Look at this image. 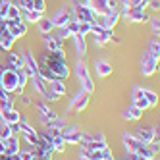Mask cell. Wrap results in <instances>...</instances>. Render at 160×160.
<instances>
[{
    "label": "cell",
    "mask_w": 160,
    "mask_h": 160,
    "mask_svg": "<svg viewBox=\"0 0 160 160\" xmlns=\"http://www.w3.org/2000/svg\"><path fill=\"white\" fill-rule=\"evenodd\" d=\"M41 64L47 68V70H50V73L56 77V79H64L70 77V68L66 66V52L60 50V52H47L42 56Z\"/></svg>",
    "instance_id": "6da1fadb"
},
{
    "label": "cell",
    "mask_w": 160,
    "mask_h": 160,
    "mask_svg": "<svg viewBox=\"0 0 160 160\" xmlns=\"http://www.w3.org/2000/svg\"><path fill=\"white\" fill-rule=\"evenodd\" d=\"M123 145H125V148L131 152V154H137V156H143V158H147V160H152L154 158V151L148 145H145V143H141L139 139H135L133 135H129V133H125L123 135Z\"/></svg>",
    "instance_id": "7a4b0ae2"
},
{
    "label": "cell",
    "mask_w": 160,
    "mask_h": 160,
    "mask_svg": "<svg viewBox=\"0 0 160 160\" xmlns=\"http://www.w3.org/2000/svg\"><path fill=\"white\" fill-rule=\"evenodd\" d=\"M0 87H2L6 93H14L18 87V70L12 68H4L0 72Z\"/></svg>",
    "instance_id": "3957f363"
},
{
    "label": "cell",
    "mask_w": 160,
    "mask_h": 160,
    "mask_svg": "<svg viewBox=\"0 0 160 160\" xmlns=\"http://www.w3.org/2000/svg\"><path fill=\"white\" fill-rule=\"evenodd\" d=\"M77 77H79V81H81V87L85 93H93L95 91V83H93V79H91L89 75V70H87V66L83 62H77Z\"/></svg>",
    "instance_id": "277c9868"
},
{
    "label": "cell",
    "mask_w": 160,
    "mask_h": 160,
    "mask_svg": "<svg viewBox=\"0 0 160 160\" xmlns=\"http://www.w3.org/2000/svg\"><path fill=\"white\" fill-rule=\"evenodd\" d=\"M75 12H77V21H85V23H97V19L100 18L97 10H91L83 4H75Z\"/></svg>",
    "instance_id": "5b68a950"
},
{
    "label": "cell",
    "mask_w": 160,
    "mask_h": 160,
    "mask_svg": "<svg viewBox=\"0 0 160 160\" xmlns=\"http://www.w3.org/2000/svg\"><path fill=\"white\" fill-rule=\"evenodd\" d=\"M4 23H6V31L14 39H19V37H23L27 33V27H25V23L21 19H4Z\"/></svg>",
    "instance_id": "8992f818"
},
{
    "label": "cell",
    "mask_w": 160,
    "mask_h": 160,
    "mask_svg": "<svg viewBox=\"0 0 160 160\" xmlns=\"http://www.w3.org/2000/svg\"><path fill=\"white\" fill-rule=\"evenodd\" d=\"M19 131L21 133H23V137H25V139H27V143H31V145H39V141H41V137H39V133L35 131V129H33L31 128V125L27 123V120L25 118H19Z\"/></svg>",
    "instance_id": "52a82bcc"
},
{
    "label": "cell",
    "mask_w": 160,
    "mask_h": 160,
    "mask_svg": "<svg viewBox=\"0 0 160 160\" xmlns=\"http://www.w3.org/2000/svg\"><path fill=\"white\" fill-rule=\"evenodd\" d=\"M156 70H158V60L147 52V54L143 56V62H141V73H143L145 77H148V75L156 73Z\"/></svg>",
    "instance_id": "ba28073f"
},
{
    "label": "cell",
    "mask_w": 160,
    "mask_h": 160,
    "mask_svg": "<svg viewBox=\"0 0 160 160\" xmlns=\"http://www.w3.org/2000/svg\"><path fill=\"white\" fill-rule=\"evenodd\" d=\"M133 137H135V139H139L141 143L148 145L151 141H154L156 137H158V131L154 128H137L135 133H133Z\"/></svg>",
    "instance_id": "9c48e42d"
},
{
    "label": "cell",
    "mask_w": 160,
    "mask_h": 160,
    "mask_svg": "<svg viewBox=\"0 0 160 160\" xmlns=\"http://www.w3.org/2000/svg\"><path fill=\"white\" fill-rule=\"evenodd\" d=\"M118 19H120V14L114 10V12H110V14H104V16H100L98 19H97V23L100 25V27H104V29H108V31H112L114 29V25L118 23Z\"/></svg>",
    "instance_id": "30bf717a"
},
{
    "label": "cell",
    "mask_w": 160,
    "mask_h": 160,
    "mask_svg": "<svg viewBox=\"0 0 160 160\" xmlns=\"http://www.w3.org/2000/svg\"><path fill=\"white\" fill-rule=\"evenodd\" d=\"M133 106H137V108H139V110H147L148 106H151V104H148V100H147V97L143 95V89H139V87H135L133 89Z\"/></svg>",
    "instance_id": "8fae6325"
},
{
    "label": "cell",
    "mask_w": 160,
    "mask_h": 160,
    "mask_svg": "<svg viewBox=\"0 0 160 160\" xmlns=\"http://www.w3.org/2000/svg\"><path fill=\"white\" fill-rule=\"evenodd\" d=\"M87 104H89V93H85V91L81 89V91L75 95V98H73V102H72V108H75L77 112H81V110L87 108Z\"/></svg>",
    "instance_id": "7c38bea8"
},
{
    "label": "cell",
    "mask_w": 160,
    "mask_h": 160,
    "mask_svg": "<svg viewBox=\"0 0 160 160\" xmlns=\"http://www.w3.org/2000/svg\"><path fill=\"white\" fill-rule=\"evenodd\" d=\"M70 21H72V12H70V10H60V12L52 18L54 27H66Z\"/></svg>",
    "instance_id": "4fadbf2b"
},
{
    "label": "cell",
    "mask_w": 160,
    "mask_h": 160,
    "mask_svg": "<svg viewBox=\"0 0 160 160\" xmlns=\"http://www.w3.org/2000/svg\"><path fill=\"white\" fill-rule=\"evenodd\" d=\"M62 139H64V143H73V145H77V143H81L83 133L79 131V129H75V128H72V129H68V131H62Z\"/></svg>",
    "instance_id": "5bb4252c"
},
{
    "label": "cell",
    "mask_w": 160,
    "mask_h": 160,
    "mask_svg": "<svg viewBox=\"0 0 160 160\" xmlns=\"http://www.w3.org/2000/svg\"><path fill=\"white\" fill-rule=\"evenodd\" d=\"M19 112L14 110V108H10V110H0V120H2V123H18L19 122Z\"/></svg>",
    "instance_id": "9a60e30c"
},
{
    "label": "cell",
    "mask_w": 160,
    "mask_h": 160,
    "mask_svg": "<svg viewBox=\"0 0 160 160\" xmlns=\"http://www.w3.org/2000/svg\"><path fill=\"white\" fill-rule=\"evenodd\" d=\"M128 18L131 23H141V21H148V18L145 16V8H131L128 12Z\"/></svg>",
    "instance_id": "2e32d148"
},
{
    "label": "cell",
    "mask_w": 160,
    "mask_h": 160,
    "mask_svg": "<svg viewBox=\"0 0 160 160\" xmlns=\"http://www.w3.org/2000/svg\"><path fill=\"white\" fill-rule=\"evenodd\" d=\"M18 152H19V141H18L16 135H12L10 139H6V151L2 156H14Z\"/></svg>",
    "instance_id": "e0dca14e"
},
{
    "label": "cell",
    "mask_w": 160,
    "mask_h": 160,
    "mask_svg": "<svg viewBox=\"0 0 160 160\" xmlns=\"http://www.w3.org/2000/svg\"><path fill=\"white\" fill-rule=\"evenodd\" d=\"M8 68H12V70H23V68H25V62H23V58H21V56L10 52V54H8Z\"/></svg>",
    "instance_id": "ac0fdd59"
},
{
    "label": "cell",
    "mask_w": 160,
    "mask_h": 160,
    "mask_svg": "<svg viewBox=\"0 0 160 160\" xmlns=\"http://www.w3.org/2000/svg\"><path fill=\"white\" fill-rule=\"evenodd\" d=\"M73 41H75V52L77 56H85L87 54V44H85V37L83 35H77V33H73Z\"/></svg>",
    "instance_id": "d6986e66"
},
{
    "label": "cell",
    "mask_w": 160,
    "mask_h": 160,
    "mask_svg": "<svg viewBox=\"0 0 160 160\" xmlns=\"http://www.w3.org/2000/svg\"><path fill=\"white\" fill-rule=\"evenodd\" d=\"M95 70H97V75H98V77H106V75L112 73V66H110V62H106V60H98L97 66H95Z\"/></svg>",
    "instance_id": "ffe728a7"
},
{
    "label": "cell",
    "mask_w": 160,
    "mask_h": 160,
    "mask_svg": "<svg viewBox=\"0 0 160 160\" xmlns=\"http://www.w3.org/2000/svg\"><path fill=\"white\" fill-rule=\"evenodd\" d=\"M44 48H47V52H60V50H64L60 47V41L58 39L47 37V35H44Z\"/></svg>",
    "instance_id": "44dd1931"
},
{
    "label": "cell",
    "mask_w": 160,
    "mask_h": 160,
    "mask_svg": "<svg viewBox=\"0 0 160 160\" xmlns=\"http://www.w3.org/2000/svg\"><path fill=\"white\" fill-rule=\"evenodd\" d=\"M122 116H123L125 120H141L143 110H139L137 106H129V108H125V110H123Z\"/></svg>",
    "instance_id": "7402d4cb"
},
{
    "label": "cell",
    "mask_w": 160,
    "mask_h": 160,
    "mask_svg": "<svg viewBox=\"0 0 160 160\" xmlns=\"http://www.w3.org/2000/svg\"><path fill=\"white\" fill-rule=\"evenodd\" d=\"M37 25H39V31L42 33V35H47V33L54 31V23H52V19H48V18H41L37 21Z\"/></svg>",
    "instance_id": "603a6c76"
},
{
    "label": "cell",
    "mask_w": 160,
    "mask_h": 160,
    "mask_svg": "<svg viewBox=\"0 0 160 160\" xmlns=\"http://www.w3.org/2000/svg\"><path fill=\"white\" fill-rule=\"evenodd\" d=\"M14 42H16V39L12 37V35H10V33L6 31L4 33V35L2 37H0V48H2V50H12V47H14Z\"/></svg>",
    "instance_id": "cb8c5ba5"
},
{
    "label": "cell",
    "mask_w": 160,
    "mask_h": 160,
    "mask_svg": "<svg viewBox=\"0 0 160 160\" xmlns=\"http://www.w3.org/2000/svg\"><path fill=\"white\" fill-rule=\"evenodd\" d=\"M50 91H52V93H56L58 97L66 95V85H64V81H62V79H52V81H50Z\"/></svg>",
    "instance_id": "d4e9b609"
},
{
    "label": "cell",
    "mask_w": 160,
    "mask_h": 160,
    "mask_svg": "<svg viewBox=\"0 0 160 160\" xmlns=\"http://www.w3.org/2000/svg\"><path fill=\"white\" fill-rule=\"evenodd\" d=\"M39 112L42 114L44 122H50V120H56V118H58V116H56V112H54V110H50L47 104H44V102H41V104H39Z\"/></svg>",
    "instance_id": "484cf974"
},
{
    "label": "cell",
    "mask_w": 160,
    "mask_h": 160,
    "mask_svg": "<svg viewBox=\"0 0 160 160\" xmlns=\"http://www.w3.org/2000/svg\"><path fill=\"white\" fill-rule=\"evenodd\" d=\"M6 19H21V8L16 4H8L6 10Z\"/></svg>",
    "instance_id": "4316f807"
},
{
    "label": "cell",
    "mask_w": 160,
    "mask_h": 160,
    "mask_svg": "<svg viewBox=\"0 0 160 160\" xmlns=\"http://www.w3.org/2000/svg\"><path fill=\"white\" fill-rule=\"evenodd\" d=\"M64 148H66V143H64V139H62V135L52 137V151H56V152H64Z\"/></svg>",
    "instance_id": "83f0119b"
},
{
    "label": "cell",
    "mask_w": 160,
    "mask_h": 160,
    "mask_svg": "<svg viewBox=\"0 0 160 160\" xmlns=\"http://www.w3.org/2000/svg\"><path fill=\"white\" fill-rule=\"evenodd\" d=\"M21 14H25V19H27V21H33V23H37V21L41 19V12H37V10H31V12H27V10H21Z\"/></svg>",
    "instance_id": "f1b7e54d"
},
{
    "label": "cell",
    "mask_w": 160,
    "mask_h": 160,
    "mask_svg": "<svg viewBox=\"0 0 160 160\" xmlns=\"http://www.w3.org/2000/svg\"><path fill=\"white\" fill-rule=\"evenodd\" d=\"M77 35H87V33H91V23H85V21H77Z\"/></svg>",
    "instance_id": "f546056e"
},
{
    "label": "cell",
    "mask_w": 160,
    "mask_h": 160,
    "mask_svg": "<svg viewBox=\"0 0 160 160\" xmlns=\"http://www.w3.org/2000/svg\"><path fill=\"white\" fill-rule=\"evenodd\" d=\"M14 133H12V128H10L8 123H2V128H0V139L2 141H6V139H10Z\"/></svg>",
    "instance_id": "4dcf8cb0"
},
{
    "label": "cell",
    "mask_w": 160,
    "mask_h": 160,
    "mask_svg": "<svg viewBox=\"0 0 160 160\" xmlns=\"http://www.w3.org/2000/svg\"><path fill=\"white\" fill-rule=\"evenodd\" d=\"M148 54L154 56V58L158 60V56H160V44H158V39H156V41H152L151 44H148Z\"/></svg>",
    "instance_id": "1f68e13d"
},
{
    "label": "cell",
    "mask_w": 160,
    "mask_h": 160,
    "mask_svg": "<svg viewBox=\"0 0 160 160\" xmlns=\"http://www.w3.org/2000/svg\"><path fill=\"white\" fill-rule=\"evenodd\" d=\"M143 95L147 97V100H148V104H151V106H154L156 102H158V95H156V93H152V91L143 89Z\"/></svg>",
    "instance_id": "d6a6232c"
},
{
    "label": "cell",
    "mask_w": 160,
    "mask_h": 160,
    "mask_svg": "<svg viewBox=\"0 0 160 160\" xmlns=\"http://www.w3.org/2000/svg\"><path fill=\"white\" fill-rule=\"evenodd\" d=\"M68 37H72V31L68 29V27H58V37H56V39L62 42V41H64V39H68Z\"/></svg>",
    "instance_id": "836d02e7"
},
{
    "label": "cell",
    "mask_w": 160,
    "mask_h": 160,
    "mask_svg": "<svg viewBox=\"0 0 160 160\" xmlns=\"http://www.w3.org/2000/svg\"><path fill=\"white\" fill-rule=\"evenodd\" d=\"M19 158L21 160H39V154L37 152H31V151H23L19 154Z\"/></svg>",
    "instance_id": "e575fe53"
},
{
    "label": "cell",
    "mask_w": 160,
    "mask_h": 160,
    "mask_svg": "<svg viewBox=\"0 0 160 160\" xmlns=\"http://www.w3.org/2000/svg\"><path fill=\"white\" fill-rule=\"evenodd\" d=\"M10 108H14L12 104V98L6 97V98H0V110H10Z\"/></svg>",
    "instance_id": "d590c367"
},
{
    "label": "cell",
    "mask_w": 160,
    "mask_h": 160,
    "mask_svg": "<svg viewBox=\"0 0 160 160\" xmlns=\"http://www.w3.org/2000/svg\"><path fill=\"white\" fill-rule=\"evenodd\" d=\"M25 83H27V73L23 70H18V85L19 87H25Z\"/></svg>",
    "instance_id": "8d00e7d4"
},
{
    "label": "cell",
    "mask_w": 160,
    "mask_h": 160,
    "mask_svg": "<svg viewBox=\"0 0 160 160\" xmlns=\"http://www.w3.org/2000/svg\"><path fill=\"white\" fill-rule=\"evenodd\" d=\"M18 4H19L21 10H27V12L33 10V0H18Z\"/></svg>",
    "instance_id": "74e56055"
},
{
    "label": "cell",
    "mask_w": 160,
    "mask_h": 160,
    "mask_svg": "<svg viewBox=\"0 0 160 160\" xmlns=\"http://www.w3.org/2000/svg\"><path fill=\"white\" fill-rule=\"evenodd\" d=\"M44 8H47V4H44V0H33V10H37V12H44Z\"/></svg>",
    "instance_id": "f35d334b"
},
{
    "label": "cell",
    "mask_w": 160,
    "mask_h": 160,
    "mask_svg": "<svg viewBox=\"0 0 160 160\" xmlns=\"http://www.w3.org/2000/svg\"><path fill=\"white\" fill-rule=\"evenodd\" d=\"M8 0H2V2H0V21H4L6 19V10H8Z\"/></svg>",
    "instance_id": "ab89813d"
},
{
    "label": "cell",
    "mask_w": 160,
    "mask_h": 160,
    "mask_svg": "<svg viewBox=\"0 0 160 160\" xmlns=\"http://www.w3.org/2000/svg\"><path fill=\"white\" fill-rule=\"evenodd\" d=\"M151 25H152V33H154V35H156V39H158V29H160L158 18H152V19H151Z\"/></svg>",
    "instance_id": "60d3db41"
},
{
    "label": "cell",
    "mask_w": 160,
    "mask_h": 160,
    "mask_svg": "<svg viewBox=\"0 0 160 160\" xmlns=\"http://www.w3.org/2000/svg\"><path fill=\"white\" fill-rule=\"evenodd\" d=\"M148 4H151V8L154 10V12H158V8H160V2H158V0H148Z\"/></svg>",
    "instance_id": "b9f144b4"
},
{
    "label": "cell",
    "mask_w": 160,
    "mask_h": 160,
    "mask_svg": "<svg viewBox=\"0 0 160 160\" xmlns=\"http://www.w3.org/2000/svg\"><path fill=\"white\" fill-rule=\"evenodd\" d=\"M4 151H6V141L0 139V154H4Z\"/></svg>",
    "instance_id": "7bdbcfd3"
},
{
    "label": "cell",
    "mask_w": 160,
    "mask_h": 160,
    "mask_svg": "<svg viewBox=\"0 0 160 160\" xmlns=\"http://www.w3.org/2000/svg\"><path fill=\"white\" fill-rule=\"evenodd\" d=\"M14 93H18V95H23V87H19V85H18V87H16V91H14Z\"/></svg>",
    "instance_id": "ee69618b"
},
{
    "label": "cell",
    "mask_w": 160,
    "mask_h": 160,
    "mask_svg": "<svg viewBox=\"0 0 160 160\" xmlns=\"http://www.w3.org/2000/svg\"><path fill=\"white\" fill-rule=\"evenodd\" d=\"M6 97H8V93H6L2 87H0V98H6Z\"/></svg>",
    "instance_id": "f6af8a7d"
},
{
    "label": "cell",
    "mask_w": 160,
    "mask_h": 160,
    "mask_svg": "<svg viewBox=\"0 0 160 160\" xmlns=\"http://www.w3.org/2000/svg\"><path fill=\"white\" fill-rule=\"evenodd\" d=\"M0 160H10L8 156H2V154H0Z\"/></svg>",
    "instance_id": "bcb514c9"
},
{
    "label": "cell",
    "mask_w": 160,
    "mask_h": 160,
    "mask_svg": "<svg viewBox=\"0 0 160 160\" xmlns=\"http://www.w3.org/2000/svg\"><path fill=\"white\" fill-rule=\"evenodd\" d=\"M0 2H2V0H0Z\"/></svg>",
    "instance_id": "7dc6e473"
},
{
    "label": "cell",
    "mask_w": 160,
    "mask_h": 160,
    "mask_svg": "<svg viewBox=\"0 0 160 160\" xmlns=\"http://www.w3.org/2000/svg\"><path fill=\"white\" fill-rule=\"evenodd\" d=\"M81 160H83V158H81Z\"/></svg>",
    "instance_id": "c3c4849f"
}]
</instances>
